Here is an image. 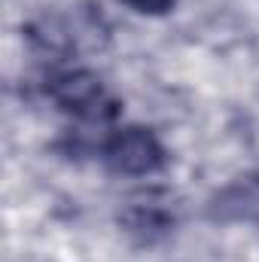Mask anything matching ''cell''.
I'll return each instance as SVG.
<instances>
[{"label": "cell", "mask_w": 259, "mask_h": 262, "mask_svg": "<svg viewBox=\"0 0 259 262\" xmlns=\"http://www.w3.org/2000/svg\"><path fill=\"white\" fill-rule=\"evenodd\" d=\"M52 92V101L70 113L73 119H79L82 125H98V128H107L116 113H119V104L116 98L104 89V82L85 70H70L61 73L58 79H52L49 85Z\"/></svg>", "instance_id": "1"}, {"label": "cell", "mask_w": 259, "mask_h": 262, "mask_svg": "<svg viewBox=\"0 0 259 262\" xmlns=\"http://www.w3.org/2000/svg\"><path fill=\"white\" fill-rule=\"evenodd\" d=\"M101 159L113 174L125 177H146L165 168V146L149 128H116L101 143Z\"/></svg>", "instance_id": "2"}, {"label": "cell", "mask_w": 259, "mask_h": 262, "mask_svg": "<svg viewBox=\"0 0 259 262\" xmlns=\"http://www.w3.org/2000/svg\"><path fill=\"white\" fill-rule=\"evenodd\" d=\"M220 216H235V220H250L259 216V180H241L232 189L220 195Z\"/></svg>", "instance_id": "3"}, {"label": "cell", "mask_w": 259, "mask_h": 262, "mask_svg": "<svg viewBox=\"0 0 259 262\" xmlns=\"http://www.w3.org/2000/svg\"><path fill=\"white\" fill-rule=\"evenodd\" d=\"M119 3H125L128 9L140 12V15H165L174 9L177 0H119Z\"/></svg>", "instance_id": "4"}]
</instances>
